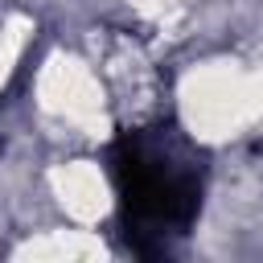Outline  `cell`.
Masks as SVG:
<instances>
[{"label": "cell", "instance_id": "6da1fadb", "mask_svg": "<svg viewBox=\"0 0 263 263\" xmlns=\"http://www.w3.org/2000/svg\"><path fill=\"white\" fill-rule=\"evenodd\" d=\"M115 181L123 197L127 234H164L181 230L197 214V173L173 164V156L152 152L144 140L123 136L115 144Z\"/></svg>", "mask_w": 263, "mask_h": 263}]
</instances>
